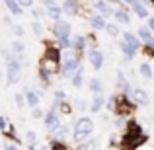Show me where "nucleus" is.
I'll return each instance as SVG.
<instances>
[{
  "label": "nucleus",
  "mask_w": 154,
  "mask_h": 150,
  "mask_svg": "<svg viewBox=\"0 0 154 150\" xmlns=\"http://www.w3.org/2000/svg\"><path fill=\"white\" fill-rule=\"evenodd\" d=\"M64 99H66V94H64L63 90H57L55 92V101H59V103H60V101H64Z\"/></svg>",
  "instance_id": "obj_37"
},
{
  "label": "nucleus",
  "mask_w": 154,
  "mask_h": 150,
  "mask_svg": "<svg viewBox=\"0 0 154 150\" xmlns=\"http://www.w3.org/2000/svg\"><path fill=\"white\" fill-rule=\"evenodd\" d=\"M53 33H55L57 39L70 37V23L64 22V20H59V22H55V26H53Z\"/></svg>",
  "instance_id": "obj_7"
},
{
  "label": "nucleus",
  "mask_w": 154,
  "mask_h": 150,
  "mask_svg": "<svg viewBox=\"0 0 154 150\" xmlns=\"http://www.w3.org/2000/svg\"><path fill=\"white\" fill-rule=\"evenodd\" d=\"M119 47H121V53L125 55V59H127V60H133V59H135V55H137V49H133L131 45H127V43H125L123 39L119 41Z\"/></svg>",
  "instance_id": "obj_13"
},
{
  "label": "nucleus",
  "mask_w": 154,
  "mask_h": 150,
  "mask_svg": "<svg viewBox=\"0 0 154 150\" xmlns=\"http://www.w3.org/2000/svg\"><path fill=\"white\" fill-rule=\"evenodd\" d=\"M68 133H70L68 125H60V127L53 133V140H63V142H64V140H66V136H68Z\"/></svg>",
  "instance_id": "obj_15"
},
{
  "label": "nucleus",
  "mask_w": 154,
  "mask_h": 150,
  "mask_svg": "<svg viewBox=\"0 0 154 150\" xmlns=\"http://www.w3.org/2000/svg\"><path fill=\"white\" fill-rule=\"evenodd\" d=\"M59 109H60V113H64V115H70V113H72V107H70L68 101H60Z\"/></svg>",
  "instance_id": "obj_31"
},
{
  "label": "nucleus",
  "mask_w": 154,
  "mask_h": 150,
  "mask_svg": "<svg viewBox=\"0 0 154 150\" xmlns=\"http://www.w3.org/2000/svg\"><path fill=\"white\" fill-rule=\"evenodd\" d=\"M0 131L2 133L8 131V121H6V117H2V115H0Z\"/></svg>",
  "instance_id": "obj_39"
},
{
  "label": "nucleus",
  "mask_w": 154,
  "mask_h": 150,
  "mask_svg": "<svg viewBox=\"0 0 154 150\" xmlns=\"http://www.w3.org/2000/svg\"><path fill=\"white\" fill-rule=\"evenodd\" d=\"M123 41L127 43V45H131L133 49H137V51L140 49V39L137 37L135 33H131V31H125V33H123Z\"/></svg>",
  "instance_id": "obj_11"
},
{
  "label": "nucleus",
  "mask_w": 154,
  "mask_h": 150,
  "mask_svg": "<svg viewBox=\"0 0 154 150\" xmlns=\"http://www.w3.org/2000/svg\"><path fill=\"white\" fill-rule=\"evenodd\" d=\"M14 33H16V35H20V37H23V33H26V31H23V27H22V26H14Z\"/></svg>",
  "instance_id": "obj_42"
},
{
  "label": "nucleus",
  "mask_w": 154,
  "mask_h": 150,
  "mask_svg": "<svg viewBox=\"0 0 154 150\" xmlns=\"http://www.w3.org/2000/svg\"><path fill=\"white\" fill-rule=\"evenodd\" d=\"M139 37H140V39H143V41H144V43H148V41H150V39L154 37V35H152V31H150V27H140V29H139Z\"/></svg>",
  "instance_id": "obj_28"
},
{
  "label": "nucleus",
  "mask_w": 154,
  "mask_h": 150,
  "mask_svg": "<svg viewBox=\"0 0 154 150\" xmlns=\"http://www.w3.org/2000/svg\"><path fill=\"white\" fill-rule=\"evenodd\" d=\"M88 60H90V64L94 66V70H100V68L103 66V55H102V51L90 49V51H88Z\"/></svg>",
  "instance_id": "obj_8"
},
{
  "label": "nucleus",
  "mask_w": 154,
  "mask_h": 150,
  "mask_svg": "<svg viewBox=\"0 0 154 150\" xmlns=\"http://www.w3.org/2000/svg\"><path fill=\"white\" fill-rule=\"evenodd\" d=\"M139 70H140V76H143V78H146V80L152 78V68H150V64H148V63H140Z\"/></svg>",
  "instance_id": "obj_26"
},
{
  "label": "nucleus",
  "mask_w": 154,
  "mask_h": 150,
  "mask_svg": "<svg viewBox=\"0 0 154 150\" xmlns=\"http://www.w3.org/2000/svg\"><path fill=\"white\" fill-rule=\"evenodd\" d=\"M94 8H98V12L103 16V18H107V16H113V14H115V10L109 6L107 0H94Z\"/></svg>",
  "instance_id": "obj_10"
},
{
  "label": "nucleus",
  "mask_w": 154,
  "mask_h": 150,
  "mask_svg": "<svg viewBox=\"0 0 154 150\" xmlns=\"http://www.w3.org/2000/svg\"><path fill=\"white\" fill-rule=\"evenodd\" d=\"M14 101H16V105H18V107H23V105L27 103V101H26V94H16L14 96Z\"/></svg>",
  "instance_id": "obj_32"
},
{
  "label": "nucleus",
  "mask_w": 154,
  "mask_h": 150,
  "mask_svg": "<svg viewBox=\"0 0 154 150\" xmlns=\"http://www.w3.org/2000/svg\"><path fill=\"white\" fill-rule=\"evenodd\" d=\"M78 109H82V111L86 109V103H84V99H80V103H78Z\"/></svg>",
  "instance_id": "obj_44"
},
{
  "label": "nucleus",
  "mask_w": 154,
  "mask_h": 150,
  "mask_svg": "<svg viewBox=\"0 0 154 150\" xmlns=\"http://www.w3.org/2000/svg\"><path fill=\"white\" fill-rule=\"evenodd\" d=\"M31 12H33L35 20H39V18H43V16H47V14H45V10H39V8H31Z\"/></svg>",
  "instance_id": "obj_38"
},
{
  "label": "nucleus",
  "mask_w": 154,
  "mask_h": 150,
  "mask_svg": "<svg viewBox=\"0 0 154 150\" xmlns=\"http://www.w3.org/2000/svg\"><path fill=\"white\" fill-rule=\"evenodd\" d=\"M26 101L29 107H39V96L33 90H26Z\"/></svg>",
  "instance_id": "obj_18"
},
{
  "label": "nucleus",
  "mask_w": 154,
  "mask_h": 150,
  "mask_svg": "<svg viewBox=\"0 0 154 150\" xmlns=\"http://www.w3.org/2000/svg\"><path fill=\"white\" fill-rule=\"evenodd\" d=\"M150 2H152V4H154V0H150Z\"/></svg>",
  "instance_id": "obj_47"
},
{
  "label": "nucleus",
  "mask_w": 154,
  "mask_h": 150,
  "mask_svg": "<svg viewBox=\"0 0 154 150\" xmlns=\"http://www.w3.org/2000/svg\"><path fill=\"white\" fill-rule=\"evenodd\" d=\"M90 92L96 94V96H102L103 86H102V80H100V78H92L90 80Z\"/></svg>",
  "instance_id": "obj_23"
},
{
  "label": "nucleus",
  "mask_w": 154,
  "mask_h": 150,
  "mask_svg": "<svg viewBox=\"0 0 154 150\" xmlns=\"http://www.w3.org/2000/svg\"><path fill=\"white\" fill-rule=\"evenodd\" d=\"M22 8H33V0H18Z\"/></svg>",
  "instance_id": "obj_40"
},
{
  "label": "nucleus",
  "mask_w": 154,
  "mask_h": 150,
  "mask_svg": "<svg viewBox=\"0 0 154 150\" xmlns=\"http://www.w3.org/2000/svg\"><path fill=\"white\" fill-rule=\"evenodd\" d=\"M148 136L143 133L140 125L137 121H127L125 125V133L119 139V150H137L140 144H144Z\"/></svg>",
  "instance_id": "obj_1"
},
{
  "label": "nucleus",
  "mask_w": 154,
  "mask_h": 150,
  "mask_svg": "<svg viewBox=\"0 0 154 150\" xmlns=\"http://www.w3.org/2000/svg\"><path fill=\"white\" fill-rule=\"evenodd\" d=\"M80 68V53L76 51H64L60 57V72L66 78H72L74 72Z\"/></svg>",
  "instance_id": "obj_2"
},
{
  "label": "nucleus",
  "mask_w": 154,
  "mask_h": 150,
  "mask_svg": "<svg viewBox=\"0 0 154 150\" xmlns=\"http://www.w3.org/2000/svg\"><path fill=\"white\" fill-rule=\"evenodd\" d=\"M78 150H96V140H88V142L82 144Z\"/></svg>",
  "instance_id": "obj_36"
},
{
  "label": "nucleus",
  "mask_w": 154,
  "mask_h": 150,
  "mask_svg": "<svg viewBox=\"0 0 154 150\" xmlns=\"http://www.w3.org/2000/svg\"><path fill=\"white\" fill-rule=\"evenodd\" d=\"M105 105V99H103V96H94V99H92V103H90V111L92 113H98L100 109H102Z\"/></svg>",
  "instance_id": "obj_19"
},
{
  "label": "nucleus",
  "mask_w": 154,
  "mask_h": 150,
  "mask_svg": "<svg viewBox=\"0 0 154 150\" xmlns=\"http://www.w3.org/2000/svg\"><path fill=\"white\" fill-rule=\"evenodd\" d=\"M12 51H14V55H16V57H20V55H26V45H23V41L16 39V41L12 43Z\"/></svg>",
  "instance_id": "obj_25"
},
{
  "label": "nucleus",
  "mask_w": 154,
  "mask_h": 150,
  "mask_svg": "<svg viewBox=\"0 0 154 150\" xmlns=\"http://www.w3.org/2000/svg\"><path fill=\"white\" fill-rule=\"evenodd\" d=\"M82 82H84V68L80 66L78 70L74 72V76H72V86L78 90V88H82Z\"/></svg>",
  "instance_id": "obj_22"
},
{
  "label": "nucleus",
  "mask_w": 154,
  "mask_h": 150,
  "mask_svg": "<svg viewBox=\"0 0 154 150\" xmlns=\"http://www.w3.org/2000/svg\"><path fill=\"white\" fill-rule=\"evenodd\" d=\"M4 4H6V8L10 10V14H14V16H20L23 12V8L20 6L18 0H4Z\"/></svg>",
  "instance_id": "obj_16"
},
{
  "label": "nucleus",
  "mask_w": 154,
  "mask_h": 150,
  "mask_svg": "<svg viewBox=\"0 0 154 150\" xmlns=\"http://www.w3.org/2000/svg\"><path fill=\"white\" fill-rule=\"evenodd\" d=\"M133 10H135V14L139 16V18H150V16H148V10H146V8H144L140 2H137L135 6H133Z\"/></svg>",
  "instance_id": "obj_27"
},
{
  "label": "nucleus",
  "mask_w": 154,
  "mask_h": 150,
  "mask_svg": "<svg viewBox=\"0 0 154 150\" xmlns=\"http://www.w3.org/2000/svg\"><path fill=\"white\" fill-rule=\"evenodd\" d=\"M51 74H53V72H49L45 66H39V78H41V84H43L45 90L51 86Z\"/></svg>",
  "instance_id": "obj_17"
},
{
  "label": "nucleus",
  "mask_w": 154,
  "mask_h": 150,
  "mask_svg": "<svg viewBox=\"0 0 154 150\" xmlns=\"http://www.w3.org/2000/svg\"><path fill=\"white\" fill-rule=\"evenodd\" d=\"M4 150H20V148H18L16 142H6V144H4Z\"/></svg>",
  "instance_id": "obj_41"
},
{
  "label": "nucleus",
  "mask_w": 154,
  "mask_h": 150,
  "mask_svg": "<svg viewBox=\"0 0 154 150\" xmlns=\"http://www.w3.org/2000/svg\"><path fill=\"white\" fill-rule=\"evenodd\" d=\"M113 18L117 20L119 23H131V16L127 14L125 10H115V14H113Z\"/></svg>",
  "instance_id": "obj_24"
},
{
  "label": "nucleus",
  "mask_w": 154,
  "mask_h": 150,
  "mask_svg": "<svg viewBox=\"0 0 154 150\" xmlns=\"http://www.w3.org/2000/svg\"><path fill=\"white\" fill-rule=\"evenodd\" d=\"M63 12L68 16H76L78 14V4H76V0H64L63 2Z\"/></svg>",
  "instance_id": "obj_12"
},
{
  "label": "nucleus",
  "mask_w": 154,
  "mask_h": 150,
  "mask_svg": "<svg viewBox=\"0 0 154 150\" xmlns=\"http://www.w3.org/2000/svg\"><path fill=\"white\" fill-rule=\"evenodd\" d=\"M26 142L27 144H35L37 142V133L35 131H27L26 133Z\"/></svg>",
  "instance_id": "obj_30"
},
{
  "label": "nucleus",
  "mask_w": 154,
  "mask_h": 150,
  "mask_svg": "<svg viewBox=\"0 0 154 150\" xmlns=\"http://www.w3.org/2000/svg\"><path fill=\"white\" fill-rule=\"evenodd\" d=\"M148 27H150V31H154V16L148 18Z\"/></svg>",
  "instance_id": "obj_43"
},
{
  "label": "nucleus",
  "mask_w": 154,
  "mask_h": 150,
  "mask_svg": "<svg viewBox=\"0 0 154 150\" xmlns=\"http://www.w3.org/2000/svg\"><path fill=\"white\" fill-rule=\"evenodd\" d=\"M0 80H2V72H0Z\"/></svg>",
  "instance_id": "obj_46"
},
{
  "label": "nucleus",
  "mask_w": 154,
  "mask_h": 150,
  "mask_svg": "<svg viewBox=\"0 0 154 150\" xmlns=\"http://www.w3.org/2000/svg\"><path fill=\"white\" fill-rule=\"evenodd\" d=\"M49 148L51 150H70V146H68L66 142H63V140H53Z\"/></svg>",
  "instance_id": "obj_29"
},
{
  "label": "nucleus",
  "mask_w": 154,
  "mask_h": 150,
  "mask_svg": "<svg viewBox=\"0 0 154 150\" xmlns=\"http://www.w3.org/2000/svg\"><path fill=\"white\" fill-rule=\"evenodd\" d=\"M43 123H45V129L47 131H51V133H55L57 129L60 127V115L57 111H47L45 113V119H43Z\"/></svg>",
  "instance_id": "obj_6"
},
{
  "label": "nucleus",
  "mask_w": 154,
  "mask_h": 150,
  "mask_svg": "<svg viewBox=\"0 0 154 150\" xmlns=\"http://www.w3.org/2000/svg\"><path fill=\"white\" fill-rule=\"evenodd\" d=\"M43 117V109L41 107H33V111H31V119H41Z\"/></svg>",
  "instance_id": "obj_35"
},
{
  "label": "nucleus",
  "mask_w": 154,
  "mask_h": 150,
  "mask_svg": "<svg viewBox=\"0 0 154 150\" xmlns=\"http://www.w3.org/2000/svg\"><path fill=\"white\" fill-rule=\"evenodd\" d=\"M27 150H37V144H27Z\"/></svg>",
  "instance_id": "obj_45"
},
{
  "label": "nucleus",
  "mask_w": 154,
  "mask_h": 150,
  "mask_svg": "<svg viewBox=\"0 0 154 150\" xmlns=\"http://www.w3.org/2000/svg\"><path fill=\"white\" fill-rule=\"evenodd\" d=\"M90 23H92V27H94V29H105V27H107L103 16H92V18H90Z\"/></svg>",
  "instance_id": "obj_21"
},
{
  "label": "nucleus",
  "mask_w": 154,
  "mask_h": 150,
  "mask_svg": "<svg viewBox=\"0 0 154 150\" xmlns=\"http://www.w3.org/2000/svg\"><path fill=\"white\" fill-rule=\"evenodd\" d=\"M131 98H133V101H135L137 105H148V101H150L148 94L144 90H140V88H135V90L131 92Z\"/></svg>",
  "instance_id": "obj_9"
},
{
  "label": "nucleus",
  "mask_w": 154,
  "mask_h": 150,
  "mask_svg": "<svg viewBox=\"0 0 154 150\" xmlns=\"http://www.w3.org/2000/svg\"><path fill=\"white\" fill-rule=\"evenodd\" d=\"M105 31H107L111 37H119V27L117 26H113V23H109L107 27H105Z\"/></svg>",
  "instance_id": "obj_33"
},
{
  "label": "nucleus",
  "mask_w": 154,
  "mask_h": 150,
  "mask_svg": "<svg viewBox=\"0 0 154 150\" xmlns=\"http://www.w3.org/2000/svg\"><path fill=\"white\" fill-rule=\"evenodd\" d=\"M117 86H119V90L123 92V94H129V80L125 78L123 72H117Z\"/></svg>",
  "instance_id": "obj_20"
},
{
  "label": "nucleus",
  "mask_w": 154,
  "mask_h": 150,
  "mask_svg": "<svg viewBox=\"0 0 154 150\" xmlns=\"http://www.w3.org/2000/svg\"><path fill=\"white\" fill-rule=\"evenodd\" d=\"M31 27H33V31H35L37 35H41V33H43V26H41V22H39V20L31 22Z\"/></svg>",
  "instance_id": "obj_34"
},
{
  "label": "nucleus",
  "mask_w": 154,
  "mask_h": 150,
  "mask_svg": "<svg viewBox=\"0 0 154 150\" xmlns=\"http://www.w3.org/2000/svg\"><path fill=\"white\" fill-rule=\"evenodd\" d=\"M84 49H86V37L84 35H74V39H72V51L82 53Z\"/></svg>",
  "instance_id": "obj_14"
},
{
  "label": "nucleus",
  "mask_w": 154,
  "mask_h": 150,
  "mask_svg": "<svg viewBox=\"0 0 154 150\" xmlns=\"http://www.w3.org/2000/svg\"><path fill=\"white\" fill-rule=\"evenodd\" d=\"M72 139L76 140V142H82L84 139H88V136L94 133V121L90 119V117H78V121L74 123V129H72Z\"/></svg>",
  "instance_id": "obj_3"
},
{
  "label": "nucleus",
  "mask_w": 154,
  "mask_h": 150,
  "mask_svg": "<svg viewBox=\"0 0 154 150\" xmlns=\"http://www.w3.org/2000/svg\"><path fill=\"white\" fill-rule=\"evenodd\" d=\"M43 10H45V14L49 16L51 20H55V22H59L60 16H63V6H59L55 0H43Z\"/></svg>",
  "instance_id": "obj_5"
},
{
  "label": "nucleus",
  "mask_w": 154,
  "mask_h": 150,
  "mask_svg": "<svg viewBox=\"0 0 154 150\" xmlns=\"http://www.w3.org/2000/svg\"><path fill=\"white\" fill-rule=\"evenodd\" d=\"M4 60H6V66H8V86H14L18 82V74L22 70V63H20V59L14 53H6V51H4Z\"/></svg>",
  "instance_id": "obj_4"
}]
</instances>
